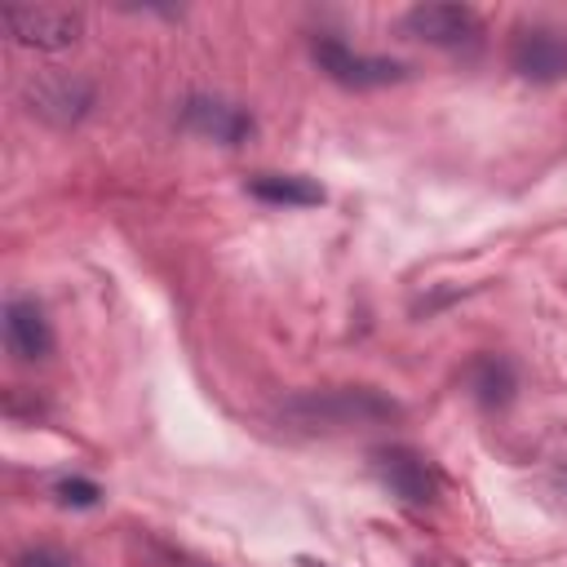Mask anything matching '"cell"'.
Returning a JSON list of instances; mask_svg holds the SVG:
<instances>
[{
    "mask_svg": "<svg viewBox=\"0 0 567 567\" xmlns=\"http://www.w3.org/2000/svg\"><path fill=\"white\" fill-rule=\"evenodd\" d=\"M372 465H377V478L399 501H408V505H430L434 501V478H430V470H425V461L416 452H408V447H381L372 456Z\"/></svg>",
    "mask_w": 567,
    "mask_h": 567,
    "instance_id": "obj_7",
    "label": "cell"
},
{
    "mask_svg": "<svg viewBox=\"0 0 567 567\" xmlns=\"http://www.w3.org/2000/svg\"><path fill=\"white\" fill-rule=\"evenodd\" d=\"M399 408L390 399H381L377 390H319V394H297L284 408V421L297 430H346V425H363V421H385Z\"/></svg>",
    "mask_w": 567,
    "mask_h": 567,
    "instance_id": "obj_1",
    "label": "cell"
},
{
    "mask_svg": "<svg viewBox=\"0 0 567 567\" xmlns=\"http://www.w3.org/2000/svg\"><path fill=\"white\" fill-rule=\"evenodd\" d=\"M399 27L408 35H416V40H425V44L452 49V44H470L478 35V13L470 4H443V0H434V4H412Z\"/></svg>",
    "mask_w": 567,
    "mask_h": 567,
    "instance_id": "obj_6",
    "label": "cell"
},
{
    "mask_svg": "<svg viewBox=\"0 0 567 567\" xmlns=\"http://www.w3.org/2000/svg\"><path fill=\"white\" fill-rule=\"evenodd\" d=\"M4 341H9V350H13L22 363L49 359V350H53V328H49L44 310H40L31 297H13V301L4 306Z\"/></svg>",
    "mask_w": 567,
    "mask_h": 567,
    "instance_id": "obj_8",
    "label": "cell"
},
{
    "mask_svg": "<svg viewBox=\"0 0 567 567\" xmlns=\"http://www.w3.org/2000/svg\"><path fill=\"white\" fill-rule=\"evenodd\" d=\"M182 120H186L195 133H204V137H213V142H226V146H239V142L252 133V120H248L239 106L221 102V97H190V102L182 106Z\"/></svg>",
    "mask_w": 567,
    "mask_h": 567,
    "instance_id": "obj_9",
    "label": "cell"
},
{
    "mask_svg": "<svg viewBox=\"0 0 567 567\" xmlns=\"http://www.w3.org/2000/svg\"><path fill=\"white\" fill-rule=\"evenodd\" d=\"M509 66L532 84H558L567 80V40L549 27H523L509 44Z\"/></svg>",
    "mask_w": 567,
    "mask_h": 567,
    "instance_id": "obj_5",
    "label": "cell"
},
{
    "mask_svg": "<svg viewBox=\"0 0 567 567\" xmlns=\"http://www.w3.org/2000/svg\"><path fill=\"white\" fill-rule=\"evenodd\" d=\"M53 492H58V501H62V505H80V509L97 505V496H102V487H97V483H89V478H62Z\"/></svg>",
    "mask_w": 567,
    "mask_h": 567,
    "instance_id": "obj_12",
    "label": "cell"
},
{
    "mask_svg": "<svg viewBox=\"0 0 567 567\" xmlns=\"http://www.w3.org/2000/svg\"><path fill=\"white\" fill-rule=\"evenodd\" d=\"M18 567H75V563L66 554H58V549H31V554L18 558Z\"/></svg>",
    "mask_w": 567,
    "mask_h": 567,
    "instance_id": "obj_13",
    "label": "cell"
},
{
    "mask_svg": "<svg viewBox=\"0 0 567 567\" xmlns=\"http://www.w3.org/2000/svg\"><path fill=\"white\" fill-rule=\"evenodd\" d=\"M22 97H27V111L31 115H40V120H49L58 128H71V124H80L89 115L93 84L80 80V75H66V71H44V75L27 80Z\"/></svg>",
    "mask_w": 567,
    "mask_h": 567,
    "instance_id": "obj_4",
    "label": "cell"
},
{
    "mask_svg": "<svg viewBox=\"0 0 567 567\" xmlns=\"http://www.w3.org/2000/svg\"><path fill=\"white\" fill-rule=\"evenodd\" d=\"M310 58L319 62V71L346 89H381V84H399L408 80V66L394 58H368V53H350L341 40L319 35L310 44Z\"/></svg>",
    "mask_w": 567,
    "mask_h": 567,
    "instance_id": "obj_3",
    "label": "cell"
},
{
    "mask_svg": "<svg viewBox=\"0 0 567 567\" xmlns=\"http://www.w3.org/2000/svg\"><path fill=\"white\" fill-rule=\"evenodd\" d=\"M0 22H4L9 40L40 49V53L71 49L84 35V18L75 9H58V4H4Z\"/></svg>",
    "mask_w": 567,
    "mask_h": 567,
    "instance_id": "obj_2",
    "label": "cell"
},
{
    "mask_svg": "<svg viewBox=\"0 0 567 567\" xmlns=\"http://www.w3.org/2000/svg\"><path fill=\"white\" fill-rule=\"evenodd\" d=\"M474 390H478V403L483 408H505L509 394H514V368L496 354H483L474 363Z\"/></svg>",
    "mask_w": 567,
    "mask_h": 567,
    "instance_id": "obj_11",
    "label": "cell"
},
{
    "mask_svg": "<svg viewBox=\"0 0 567 567\" xmlns=\"http://www.w3.org/2000/svg\"><path fill=\"white\" fill-rule=\"evenodd\" d=\"M248 190L261 204H284V208H315L323 204V186H315L310 177H292V173H261L248 182Z\"/></svg>",
    "mask_w": 567,
    "mask_h": 567,
    "instance_id": "obj_10",
    "label": "cell"
}]
</instances>
